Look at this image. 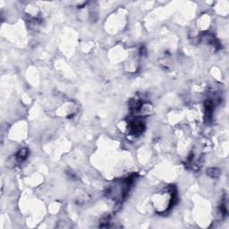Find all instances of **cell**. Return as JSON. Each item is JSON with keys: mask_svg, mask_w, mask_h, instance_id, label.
<instances>
[{"mask_svg": "<svg viewBox=\"0 0 229 229\" xmlns=\"http://www.w3.org/2000/svg\"><path fill=\"white\" fill-rule=\"evenodd\" d=\"M128 129H129L130 132L132 133V134H134V135H138V134L142 133V132L144 131V124H143V121L141 120V119H139V118H136V119L132 120V121L129 123Z\"/></svg>", "mask_w": 229, "mask_h": 229, "instance_id": "1", "label": "cell"}, {"mask_svg": "<svg viewBox=\"0 0 229 229\" xmlns=\"http://www.w3.org/2000/svg\"><path fill=\"white\" fill-rule=\"evenodd\" d=\"M28 154H29V151L27 149H22L16 154V158L20 161H23L28 157Z\"/></svg>", "mask_w": 229, "mask_h": 229, "instance_id": "2", "label": "cell"}, {"mask_svg": "<svg viewBox=\"0 0 229 229\" xmlns=\"http://www.w3.org/2000/svg\"><path fill=\"white\" fill-rule=\"evenodd\" d=\"M210 173L213 174V175H211V177H217L218 176V174H219L218 170L216 169V168H211V169H209V170L208 171V174H210Z\"/></svg>", "mask_w": 229, "mask_h": 229, "instance_id": "3", "label": "cell"}]
</instances>
